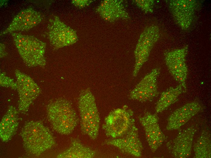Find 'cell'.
Returning <instances> with one entry per match:
<instances>
[{
	"mask_svg": "<svg viewBox=\"0 0 211 158\" xmlns=\"http://www.w3.org/2000/svg\"><path fill=\"white\" fill-rule=\"evenodd\" d=\"M42 19L41 14L32 8L22 10L13 18L8 26L1 34L29 30L39 24Z\"/></svg>",
	"mask_w": 211,
	"mask_h": 158,
	"instance_id": "cell-13",
	"label": "cell"
},
{
	"mask_svg": "<svg viewBox=\"0 0 211 158\" xmlns=\"http://www.w3.org/2000/svg\"><path fill=\"white\" fill-rule=\"evenodd\" d=\"M186 90L180 84L176 87H170L162 92L159 100L156 104V113L162 112L178 100V97Z\"/></svg>",
	"mask_w": 211,
	"mask_h": 158,
	"instance_id": "cell-19",
	"label": "cell"
},
{
	"mask_svg": "<svg viewBox=\"0 0 211 158\" xmlns=\"http://www.w3.org/2000/svg\"><path fill=\"white\" fill-rule=\"evenodd\" d=\"M47 35L55 49L72 45L78 40L76 31L65 25L57 16L49 20Z\"/></svg>",
	"mask_w": 211,
	"mask_h": 158,
	"instance_id": "cell-6",
	"label": "cell"
},
{
	"mask_svg": "<svg viewBox=\"0 0 211 158\" xmlns=\"http://www.w3.org/2000/svg\"><path fill=\"white\" fill-rule=\"evenodd\" d=\"M20 135L26 150L37 156L51 148L55 143L49 129L39 121H31L25 123Z\"/></svg>",
	"mask_w": 211,
	"mask_h": 158,
	"instance_id": "cell-2",
	"label": "cell"
},
{
	"mask_svg": "<svg viewBox=\"0 0 211 158\" xmlns=\"http://www.w3.org/2000/svg\"><path fill=\"white\" fill-rule=\"evenodd\" d=\"M133 114L126 105L111 111L105 118L102 126L106 135L113 139L124 136L135 123Z\"/></svg>",
	"mask_w": 211,
	"mask_h": 158,
	"instance_id": "cell-5",
	"label": "cell"
},
{
	"mask_svg": "<svg viewBox=\"0 0 211 158\" xmlns=\"http://www.w3.org/2000/svg\"><path fill=\"white\" fill-rule=\"evenodd\" d=\"M91 2L90 0H72V3L75 5L79 8H82L86 5H88Z\"/></svg>",
	"mask_w": 211,
	"mask_h": 158,
	"instance_id": "cell-25",
	"label": "cell"
},
{
	"mask_svg": "<svg viewBox=\"0 0 211 158\" xmlns=\"http://www.w3.org/2000/svg\"><path fill=\"white\" fill-rule=\"evenodd\" d=\"M179 130L176 138L169 141L166 146L173 157L188 158L191 154L193 137L197 130L193 125Z\"/></svg>",
	"mask_w": 211,
	"mask_h": 158,
	"instance_id": "cell-10",
	"label": "cell"
},
{
	"mask_svg": "<svg viewBox=\"0 0 211 158\" xmlns=\"http://www.w3.org/2000/svg\"><path fill=\"white\" fill-rule=\"evenodd\" d=\"M121 1L104 0L96 9V11L106 20L112 22L120 18H128Z\"/></svg>",
	"mask_w": 211,
	"mask_h": 158,
	"instance_id": "cell-17",
	"label": "cell"
},
{
	"mask_svg": "<svg viewBox=\"0 0 211 158\" xmlns=\"http://www.w3.org/2000/svg\"><path fill=\"white\" fill-rule=\"evenodd\" d=\"M138 5L145 13L152 12L154 4V0H137Z\"/></svg>",
	"mask_w": 211,
	"mask_h": 158,
	"instance_id": "cell-23",
	"label": "cell"
},
{
	"mask_svg": "<svg viewBox=\"0 0 211 158\" xmlns=\"http://www.w3.org/2000/svg\"><path fill=\"white\" fill-rule=\"evenodd\" d=\"M78 105L82 133L92 140L96 139L99 134L100 118L95 97L89 89L81 92Z\"/></svg>",
	"mask_w": 211,
	"mask_h": 158,
	"instance_id": "cell-3",
	"label": "cell"
},
{
	"mask_svg": "<svg viewBox=\"0 0 211 158\" xmlns=\"http://www.w3.org/2000/svg\"><path fill=\"white\" fill-rule=\"evenodd\" d=\"M202 108V106L199 102L193 101L177 109L168 117L166 127L167 129L172 130L178 129Z\"/></svg>",
	"mask_w": 211,
	"mask_h": 158,
	"instance_id": "cell-14",
	"label": "cell"
},
{
	"mask_svg": "<svg viewBox=\"0 0 211 158\" xmlns=\"http://www.w3.org/2000/svg\"><path fill=\"white\" fill-rule=\"evenodd\" d=\"M160 72V69L156 68L146 74L130 92L129 98L144 102L152 101L157 97L159 93L157 79Z\"/></svg>",
	"mask_w": 211,
	"mask_h": 158,
	"instance_id": "cell-9",
	"label": "cell"
},
{
	"mask_svg": "<svg viewBox=\"0 0 211 158\" xmlns=\"http://www.w3.org/2000/svg\"><path fill=\"white\" fill-rule=\"evenodd\" d=\"M17 90L18 93V110L23 113L27 112L33 101L37 97L31 92L30 89L22 85H17Z\"/></svg>",
	"mask_w": 211,
	"mask_h": 158,
	"instance_id": "cell-21",
	"label": "cell"
},
{
	"mask_svg": "<svg viewBox=\"0 0 211 158\" xmlns=\"http://www.w3.org/2000/svg\"><path fill=\"white\" fill-rule=\"evenodd\" d=\"M0 84L2 87L10 88L12 89L17 90V84L12 79L6 75L5 72H2L0 74Z\"/></svg>",
	"mask_w": 211,
	"mask_h": 158,
	"instance_id": "cell-22",
	"label": "cell"
},
{
	"mask_svg": "<svg viewBox=\"0 0 211 158\" xmlns=\"http://www.w3.org/2000/svg\"><path fill=\"white\" fill-rule=\"evenodd\" d=\"M195 158L211 157V134L207 130H203L193 146Z\"/></svg>",
	"mask_w": 211,
	"mask_h": 158,
	"instance_id": "cell-20",
	"label": "cell"
},
{
	"mask_svg": "<svg viewBox=\"0 0 211 158\" xmlns=\"http://www.w3.org/2000/svg\"><path fill=\"white\" fill-rule=\"evenodd\" d=\"M188 49V46H186L164 53L165 63L170 73L186 90V80L188 70L186 63V57Z\"/></svg>",
	"mask_w": 211,
	"mask_h": 158,
	"instance_id": "cell-7",
	"label": "cell"
},
{
	"mask_svg": "<svg viewBox=\"0 0 211 158\" xmlns=\"http://www.w3.org/2000/svg\"><path fill=\"white\" fill-rule=\"evenodd\" d=\"M11 34L18 53L27 66L44 67L45 66V43L33 36L14 32Z\"/></svg>",
	"mask_w": 211,
	"mask_h": 158,
	"instance_id": "cell-4",
	"label": "cell"
},
{
	"mask_svg": "<svg viewBox=\"0 0 211 158\" xmlns=\"http://www.w3.org/2000/svg\"><path fill=\"white\" fill-rule=\"evenodd\" d=\"M48 119L55 130L59 133L68 135L74 130L78 123L76 113L71 103L60 98L47 105Z\"/></svg>",
	"mask_w": 211,
	"mask_h": 158,
	"instance_id": "cell-1",
	"label": "cell"
},
{
	"mask_svg": "<svg viewBox=\"0 0 211 158\" xmlns=\"http://www.w3.org/2000/svg\"><path fill=\"white\" fill-rule=\"evenodd\" d=\"M96 154V152L83 144L79 139L73 138L70 147L59 153L58 158H92Z\"/></svg>",
	"mask_w": 211,
	"mask_h": 158,
	"instance_id": "cell-18",
	"label": "cell"
},
{
	"mask_svg": "<svg viewBox=\"0 0 211 158\" xmlns=\"http://www.w3.org/2000/svg\"><path fill=\"white\" fill-rule=\"evenodd\" d=\"M15 74L17 79V85H22L25 82L27 75L21 72L16 69L15 71Z\"/></svg>",
	"mask_w": 211,
	"mask_h": 158,
	"instance_id": "cell-24",
	"label": "cell"
},
{
	"mask_svg": "<svg viewBox=\"0 0 211 158\" xmlns=\"http://www.w3.org/2000/svg\"><path fill=\"white\" fill-rule=\"evenodd\" d=\"M139 120L144 128L149 146L154 153L167 139L159 125L158 117L155 114L146 112L139 117Z\"/></svg>",
	"mask_w": 211,
	"mask_h": 158,
	"instance_id": "cell-12",
	"label": "cell"
},
{
	"mask_svg": "<svg viewBox=\"0 0 211 158\" xmlns=\"http://www.w3.org/2000/svg\"><path fill=\"white\" fill-rule=\"evenodd\" d=\"M18 112L15 108L10 106L0 123V136L2 141L7 142L15 134L19 124Z\"/></svg>",
	"mask_w": 211,
	"mask_h": 158,
	"instance_id": "cell-16",
	"label": "cell"
},
{
	"mask_svg": "<svg viewBox=\"0 0 211 158\" xmlns=\"http://www.w3.org/2000/svg\"><path fill=\"white\" fill-rule=\"evenodd\" d=\"M104 144L115 146L122 152L135 157H140L142 155V145L135 123L123 136L106 139Z\"/></svg>",
	"mask_w": 211,
	"mask_h": 158,
	"instance_id": "cell-11",
	"label": "cell"
},
{
	"mask_svg": "<svg viewBox=\"0 0 211 158\" xmlns=\"http://www.w3.org/2000/svg\"><path fill=\"white\" fill-rule=\"evenodd\" d=\"M0 58L4 57L7 55V53L5 51V46L2 43H0Z\"/></svg>",
	"mask_w": 211,
	"mask_h": 158,
	"instance_id": "cell-26",
	"label": "cell"
},
{
	"mask_svg": "<svg viewBox=\"0 0 211 158\" xmlns=\"http://www.w3.org/2000/svg\"><path fill=\"white\" fill-rule=\"evenodd\" d=\"M159 36V29L156 26L152 25L146 28L141 35L136 47L135 56L138 58H148Z\"/></svg>",
	"mask_w": 211,
	"mask_h": 158,
	"instance_id": "cell-15",
	"label": "cell"
},
{
	"mask_svg": "<svg viewBox=\"0 0 211 158\" xmlns=\"http://www.w3.org/2000/svg\"><path fill=\"white\" fill-rule=\"evenodd\" d=\"M168 1L169 9L176 23L182 29H188L198 8L197 1L171 0Z\"/></svg>",
	"mask_w": 211,
	"mask_h": 158,
	"instance_id": "cell-8",
	"label": "cell"
}]
</instances>
